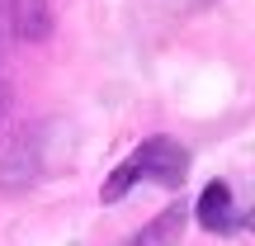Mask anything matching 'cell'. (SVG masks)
I'll return each instance as SVG.
<instances>
[{
	"mask_svg": "<svg viewBox=\"0 0 255 246\" xmlns=\"http://www.w3.org/2000/svg\"><path fill=\"white\" fill-rule=\"evenodd\" d=\"M184 175H189V152H184L180 142H170V137H151V142H142L119 171L104 180V204L123 199L137 180H156V185H165V190H180Z\"/></svg>",
	"mask_w": 255,
	"mask_h": 246,
	"instance_id": "cell-1",
	"label": "cell"
},
{
	"mask_svg": "<svg viewBox=\"0 0 255 246\" xmlns=\"http://www.w3.org/2000/svg\"><path fill=\"white\" fill-rule=\"evenodd\" d=\"M38 171H43V133L38 128H14L0 142V185L19 190V185L38 180Z\"/></svg>",
	"mask_w": 255,
	"mask_h": 246,
	"instance_id": "cell-2",
	"label": "cell"
},
{
	"mask_svg": "<svg viewBox=\"0 0 255 246\" xmlns=\"http://www.w3.org/2000/svg\"><path fill=\"white\" fill-rule=\"evenodd\" d=\"M5 28H9V38L43 43V38L52 33V9H47V0H5Z\"/></svg>",
	"mask_w": 255,
	"mask_h": 246,
	"instance_id": "cell-3",
	"label": "cell"
},
{
	"mask_svg": "<svg viewBox=\"0 0 255 246\" xmlns=\"http://www.w3.org/2000/svg\"><path fill=\"white\" fill-rule=\"evenodd\" d=\"M199 223H203L208 232L237 228V204H232V185H227V180H213L208 190L199 194Z\"/></svg>",
	"mask_w": 255,
	"mask_h": 246,
	"instance_id": "cell-4",
	"label": "cell"
},
{
	"mask_svg": "<svg viewBox=\"0 0 255 246\" xmlns=\"http://www.w3.org/2000/svg\"><path fill=\"white\" fill-rule=\"evenodd\" d=\"M184 209H165L156 223H146L142 232H137L128 246H180V237H184Z\"/></svg>",
	"mask_w": 255,
	"mask_h": 246,
	"instance_id": "cell-5",
	"label": "cell"
},
{
	"mask_svg": "<svg viewBox=\"0 0 255 246\" xmlns=\"http://www.w3.org/2000/svg\"><path fill=\"white\" fill-rule=\"evenodd\" d=\"M5 43H9V28H5V0H0V57H5Z\"/></svg>",
	"mask_w": 255,
	"mask_h": 246,
	"instance_id": "cell-6",
	"label": "cell"
},
{
	"mask_svg": "<svg viewBox=\"0 0 255 246\" xmlns=\"http://www.w3.org/2000/svg\"><path fill=\"white\" fill-rule=\"evenodd\" d=\"M5 109H9V85L0 81V119H5Z\"/></svg>",
	"mask_w": 255,
	"mask_h": 246,
	"instance_id": "cell-7",
	"label": "cell"
}]
</instances>
